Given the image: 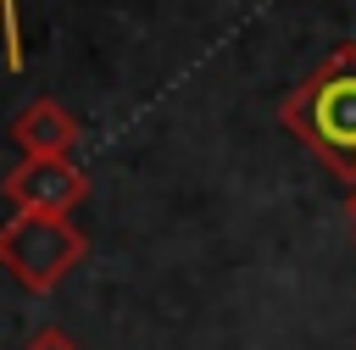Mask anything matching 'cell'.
Segmentation results:
<instances>
[{
  "label": "cell",
  "mask_w": 356,
  "mask_h": 350,
  "mask_svg": "<svg viewBox=\"0 0 356 350\" xmlns=\"http://www.w3.org/2000/svg\"><path fill=\"white\" fill-rule=\"evenodd\" d=\"M0 11H6V61H11V67H22V28H17V0H0Z\"/></svg>",
  "instance_id": "5"
},
{
  "label": "cell",
  "mask_w": 356,
  "mask_h": 350,
  "mask_svg": "<svg viewBox=\"0 0 356 350\" xmlns=\"http://www.w3.org/2000/svg\"><path fill=\"white\" fill-rule=\"evenodd\" d=\"M284 133H295L334 178H356V44H334L284 100H278Z\"/></svg>",
  "instance_id": "1"
},
{
  "label": "cell",
  "mask_w": 356,
  "mask_h": 350,
  "mask_svg": "<svg viewBox=\"0 0 356 350\" xmlns=\"http://www.w3.org/2000/svg\"><path fill=\"white\" fill-rule=\"evenodd\" d=\"M28 350H78V344H72L61 328H44V333H33V344H28Z\"/></svg>",
  "instance_id": "6"
},
{
  "label": "cell",
  "mask_w": 356,
  "mask_h": 350,
  "mask_svg": "<svg viewBox=\"0 0 356 350\" xmlns=\"http://www.w3.org/2000/svg\"><path fill=\"white\" fill-rule=\"evenodd\" d=\"M11 139L22 144V156H72L78 144V117L61 100H28L11 122Z\"/></svg>",
  "instance_id": "4"
},
{
  "label": "cell",
  "mask_w": 356,
  "mask_h": 350,
  "mask_svg": "<svg viewBox=\"0 0 356 350\" xmlns=\"http://www.w3.org/2000/svg\"><path fill=\"white\" fill-rule=\"evenodd\" d=\"M89 194V178L72 167V156H22L6 172V200L17 211H56L67 217Z\"/></svg>",
  "instance_id": "3"
},
{
  "label": "cell",
  "mask_w": 356,
  "mask_h": 350,
  "mask_svg": "<svg viewBox=\"0 0 356 350\" xmlns=\"http://www.w3.org/2000/svg\"><path fill=\"white\" fill-rule=\"evenodd\" d=\"M345 206H350V228H356V178L345 183Z\"/></svg>",
  "instance_id": "7"
},
{
  "label": "cell",
  "mask_w": 356,
  "mask_h": 350,
  "mask_svg": "<svg viewBox=\"0 0 356 350\" xmlns=\"http://www.w3.org/2000/svg\"><path fill=\"white\" fill-rule=\"evenodd\" d=\"M83 256H89V239H83V228L72 217H56V211H11L0 222V267L22 289H33V294L56 289Z\"/></svg>",
  "instance_id": "2"
}]
</instances>
